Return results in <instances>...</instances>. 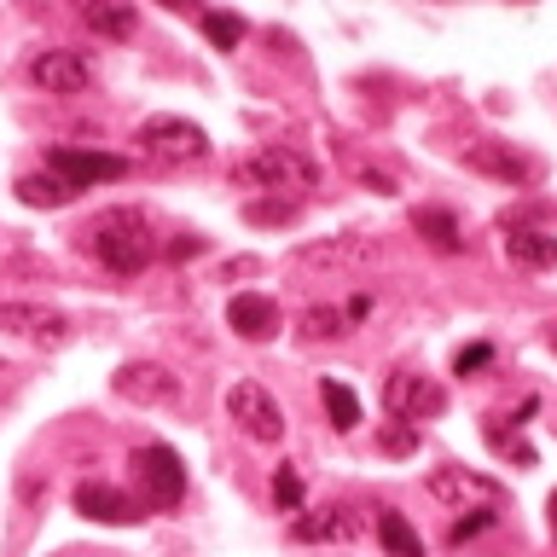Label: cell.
I'll return each mask as SVG.
<instances>
[{
    "instance_id": "6da1fadb",
    "label": "cell",
    "mask_w": 557,
    "mask_h": 557,
    "mask_svg": "<svg viewBox=\"0 0 557 557\" xmlns=\"http://www.w3.org/2000/svg\"><path fill=\"white\" fill-rule=\"evenodd\" d=\"M87 250H94L111 273H139L157 261V233L134 203H116V209H99V215L87 221Z\"/></svg>"
},
{
    "instance_id": "7a4b0ae2",
    "label": "cell",
    "mask_w": 557,
    "mask_h": 557,
    "mask_svg": "<svg viewBox=\"0 0 557 557\" xmlns=\"http://www.w3.org/2000/svg\"><path fill=\"white\" fill-rule=\"evenodd\" d=\"M233 181L256 186V191H302V186L320 181V169H313V157L296 151V146H256L233 163Z\"/></svg>"
},
{
    "instance_id": "3957f363",
    "label": "cell",
    "mask_w": 557,
    "mask_h": 557,
    "mask_svg": "<svg viewBox=\"0 0 557 557\" xmlns=\"http://www.w3.org/2000/svg\"><path fill=\"white\" fill-rule=\"evenodd\" d=\"M134 482H139V499L151 511H174L186 499V465L169 442H146L134 453Z\"/></svg>"
},
{
    "instance_id": "277c9868",
    "label": "cell",
    "mask_w": 557,
    "mask_h": 557,
    "mask_svg": "<svg viewBox=\"0 0 557 557\" xmlns=\"http://www.w3.org/2000/svg\"><path fill=\"white\" fill-rule=\"evenodd\" d=\"M226 418H233V424L250 435V442H261V447L285 442V407H278V400L261 389V383H250V377L226 389Z\"/></svg>"
},
{
    "instance_id": "5b68a950",
    "label": "cell",
    "mask_w": 557,
    "mask_h": 557,
    "mask_svg": "<svg viewBox=\"0 0 557 557\" xmlns=\"http://www.w3.org/2000/svg\"><path fill=\"white\" fill-rule=\"evenodd\" d=\"M139 151L157 157V163H203L209 134L186 116H146L139 122Z\"/></svg>"
},
{
    "instance_id": "8992f818",
    "label": "cell",
    "mask_w": 557,
    "mask_h": 557,
    "mask_svg": "<svg viewBox=\"0 0 557 557\" xmlns=\"http://www.w3.org/2000/svg\"><path fill=\"white\" fill-rule=\"evenodd\" d=\"M383 412H389L395 424H424V418L447 412V389L424 372H389L383 377Z\"/></svg>"
},
{
    "instance_id": "52a82bcc",
    "label": "cell",
    "mask_w": 557,
    "mask_h": 557,
    "mask_svg": "<svg viewBox=\"0 0 557 557\" xmlns=\"http://www.w3.org/2000/svg\"><path fill=\"white\" fill-rule=\"evenodd\" d=\"M29 82L52 99H76L94 87V59H87V52H70V47H47L29 59Z\"/></svg>"
},
{
    "instance_id": "ba28073f",
    "label": "cell",
    "mask_w": 557,
    "mask_h": 557,
    "mask_svg": "<svg viewBox=\"0 0 557 557\" xmlns=\"http://www.w3.org/2000/svg\"><path fill=\"white\" fill-rule=\"evenodd\" d=\"M430 494L442 499V505H470V511H476V505H499L505 499V487L494 482V476H476V470H465V465H435L430 470Z\"/></svg>"
},
{
    "instance_id": "9c48e42d",
    "label": "cell",
    "mask_w": 557,
    "mask_h": 557,
    "mask_svg": "<svg viewBox=\"0 0 557 557\" xmlns=\"http://www.w3.org/2000/svg\"><path fill=\"white\" fill-rule=\"evenodd\" d=\"M465 163L476 174H494V181H505V186H534V157H522L511 139H470Z\"/></svg>"
},
{
    "instance_id": "30bf717a",
    "label": "cell",
    "mask_w": 557,
    "mask_h": 557,
    "mask_svg": "<svg viewBox=\"0 0 557 557\" xmlns=\"http://www.w3.org/2000/svg\"><path fill=\"white\" fill-rule=\"evenodd\" d=\"M47 169H52V174H64L70 186H94V181H122V174H128V157H116V151L52 146V151H47Z\"/></svg>"
},
{
    "instance_id": "8fae6325",
    "label": "cell",
    "mask_w": 557,
    "mask_h": 557,
    "mask_svg": "<svg viewBox=\"0 0 557 557\" xmlns=\"http://www.w3.org/2000/svg\"><path fill=\"white\" fill-rule=\"evenodd\" d=\"M111 389L122 400H139V407H169V400L181 395V377H174L169 366H157V360H128Z\"/></svg>"
},
{
    "instance_id": "7c38bea8",
    "label": "cell",
    "mask_w": 557,
    "mask_h": 557,
    "mask_svg": "<svg viewBox=\"0 0 557 557\" xmlns=\"http://www.w3.org/2000/svg\"><path fill=\"white\" fill-rule=\"evenodd\" d=\"M76 511L87 517V522H111V529H128V522H139L146 511H139V499H128L122 487H111V482H76Z\"/></svg>"
},
{
    "instance_id": "4fadbf2b",
    "label": "cell",
    "mask_w": 557,
    "mask_h": 557,
    "mask_svg": "<svg viewBox=\"0 0 557 557\" xmlns=\"http://www.w3.org/2000/svg\"><path fill=\"white\" fill-rule=\"evenodd\" d=\"M226 325H233V337H244V343H268L278 331V302H268V296H256V290H238L233 302H226Z\"/></svg>"
},
{
    "instance_id": "5bb4252c",
    "label": "cell",
    "mask_w": 557,
    "mask_h": 557,
    "mask_svg": "<svg viewBox=\"0 0 557 557\" xmlns=\"http://www.w3.org/2000/svg\"><path fill=\"white\" fill-rule=\"evenodd\" d=\"M511 268H529V273H552L557 268V233H540V226H505L499 233Z\"/></svg>"
},
{
    "instance_id": "9a60e30c",
    "label": "cell",
    "mask_w": 557,
    "mask_h": 557,
    "mask_svg": "<svg viewBox=\"0 0 557 557\" xmlns=\"http://www.w3.org/2000/svg\"><path fill=\"white\" fill-rule=\"evenodd\" d=\"M76 17L99 35V41H134L139 35V12L128 0H76Z\"/></svg>"
},
{
    "instance_id": "2e32d148",
    "label": "cell",
    "mask_w": 557,
    "mask_h": 557,
    "mask_svg": "<svg viewBox=\"0 0 557 557\" xmlns=\"http://www.w3.org/2000/svg\"><path fill=\"white\" fill-rule=\"evenodd\" d=\"M0 325L24 331L29 343H47V348H59V343L70 337V320H64V313H52V308H29V302H7V308H0Z\"/></svg>"
},
{
    "instance_id": "e0dca14e",
    "label": "cell",
    "mask_w": 557,
    "mask_h": 557,
    "mask_svg": "<svg viewBox=\"0 0 557 557\" xmlns=\"http://www.w3.org/2000/svg\"><path fill=\"white\" fill-rule=\"evenodd\" d=\"M360 534V517L343 511V505H325V511H296L290 517V540H302V546H313V540H355Z\"/></svg>"
},
{
    "instance_id": "ac0fdd59",
    "label": "cell",
    "mask_w": 557,
    "mask_h": 557,
    "mask_svg": "<svg viewBox=\"0 0 557 557\" xmlns=\"http://www.w3.org/2000/svg\"><path fill=\"white\" fill-rule=\"evenodd\" d=\"M366 256H372V238L343 233V238H325V244H302V250H296V268H348V261H366Z\"/></svg>"
},
{
    "instance_id": "d6986e66",
    "label": "cell",
    "mask_w": 557,
    "mask_h": 557,
    "mask_svg": "<svg viewBox=\"0 0 557 557\" xmlns=\"http://www.w3.org/2000/svg\"><path fill=\"white\" fill-rule=\"evenodd\" d=\"M17 198L29 209H64V203L82 198V186H70L64 174H52V169H29L24 181H17Z\"/></svg>"
},
{
    "instance_id": "ffe728a7",
    "label": "cell",
    "mask_w": 557,
    "mask_h": 557,
    "mask_svg": "<svg viewBox=\"0 0 557 557\" xmlns=\"http://www.w3.org/2000/svg\"><path fill=\"white\" fill-rule=\"evenodd\" d=\"M412 226H418V233H424V244H435L442 256L465 250V233H459V221H453V209H412Z\"/></svg>"
},
{
    "instance_id": "44dd1931",
    "label": "cell",
    "mask_w": 557,
    "mask_h": 557,
    "mask_svg": "<svg viewBox=\"0 0 557 557\" xmlns=\"http://www.w3.org/2000/svg\"><path fill=\"white\" fill-rule=\"evenodd\" d=\"M377 540L389 557H424V540H418V529L400 511H377Z\"/></svg>"
},
{
    "instance_id": "7402d4cb",
    "label": "cell",
    "mask_w": 557,
    "mask_h": 557,
    "mask_svg": "<svg viewBox=\"0 0 557 557\" xmlns=\"http://www.w3.org/2000/svg\"><path fill=\"white\" fill-rule=\"evenodd\" d=\"M320 395H325V412H331V430H337V435H348V430L360 424V400H355V389H348V383L325 377Z\"/></svg>"
},
{
    "instance_id": "603a6c76",
    "label": "cell",
    "mask_w": 557,
    "mask_h": 557,
    "mask_svg": "<svg viewBox=\"0 0 557 557\" xmlns=\"http://www.w3.org/2000/svg\"><path fill=\"white\" fill-rule=\"evenodd\" d=\"M348 331H355V325H348L343 308H308V313H302V337H308V343H325V337L337 343V337H348Z\"/></svg>"
},
{
    "instance_id": "cb8c5ba5",
    "label": "cell",
    "mask_w": 557,
    "mask_h": 557,
    "mask_svg": "<svg viewBox=\"0 0 557 557\" xmlns=\"http://www.w3.org/2000/svg\"><path fill=\"white\" fill-rule=\"evenodd\" d=\"M203 35H209V47H221V52H233L244 35H250V24H244L238 12H203Z\"/></svg>"
},
{
    "instance_id": "d4e9b609",
    "label": "cell",
    "mask_w": 557,
    "mask_h": 557,
    "mask_svg": "<svg viewBox=\"0 0 557 557\" xmlns=\"http://www.w3.org/2000/svg\"><path fill=\"white\" fill-rule=\"evenodd\" d=\"M494 505H476V511H470V517H459V522H453V529H447V546H465V540H476L482 529H494Z\"/></svg>"
},
{
    "instance_id": "484cf974",
    "label": "cell",
    "mask_w": 557,
    "mask_h": 557,
    "mask_svg": "<svg viewBox=\"0 0 557 557\" xmlns=\"http://www.w3.org/2000/svg\"><path fill=\"white\" fill-rule=\"evenodd\" d=\"M273 505L278 511H302V476L290 465H278V476H273Z\"/></svg>"
},
{
    "instance_id": "4316f807",
    "label": "cell",
    "mask_w": 557,
    "mask_h": 557,
    "mask_svg": "<svg viewBox=\"0 0 557 557\" xmlns=\"http://www.w3.org/2000/svg\"><path fill=\"white\" fill-rule=\"evenodd\" d=\"M244 215H250L256 226H278V221H296V203L290 198H256Z\"/></svg>"
},
{
    "instance_id": "83f0119b",
    "label": "cell",
    "mask_w": 557,
    "mask_h": 557,
    "mask_svg": "<svg viewBox=\"0 0 557 557\" xmlns=\"http://www.w3.org/2000/svg\"><path fill=\"white\" fill-rule=\"evenodd\" d=\"M487 442H494L499 453H511V459H517V465H534V453H529V447H522V442H517V435H511V430H505V424H487Z\"/></svg>"
},
{
    "instance_id": "f1b7e54d",
    "label": "cell",
    "mask_w": 557,
    "mask_h": 557,
    "mask_svg": "<svg viewBox=\"0 0 557 557\" xmlns=\"http://www.w3.org/2000/svg\"><path fill=\"white\" fill-rule=\"evenodd\" d=\"M418 447V424H395L383 430V453H412Z\"/></svg>"
},
{
    "instance_id": "f546056e",
    "label": "cell",
    "mask_w": 557,
    "mask_h": 557,
    "mask_svg": "<svg viewBox=\"0 0 557 557\" xmlns=\"http://www.w3.org/2000/svg\"><path fill=\"white\" fill-rule=\"evenodd\" d=\"M487 360H494V348H487V343H470V348H459L453 372H476V366H487Z\"/></svg>"
},
{
    "instance_id": "4dcf8cb0",
    "label": "cell",
    "mask_w": 557,
    "mask_h": 557,
    "mask_svg": "<svg viewBox=\"0 0 557 557\" xmlns=\"http://www.w3.org/2000/svg\"><path fill=\"white\" fill-rule=\"evenodd\" d=\"M191 256H203V233H181L169 244V261H191Z\"/></svg>"
},
{
    "instance_id": "1f68e13d",
    "label": "cell",
    "mask_w": 557,
    "mask_h": 557,
    "mask_svg": "<svg viewBox=\"0 0 557 557\" xmlns=\"http://www.w3.org/2000/svg\"><path fill=\"white\" fill-rule=\"evenodd\" d=\"M343 313H348V325L366 320V313H372V296H366V290H360V296H348V308H343Z\"/></svg>"
},
{
    "instance_id": "d6a6232c",
    "label": "cell",
    "mask_w": 557,
    "mask_h": 557,
    "mask_svg": "<svg viewBox=\"0 0 557 557\" xmlns=\"http://www.w3.org/2000/svg\"><path fill=\"white\" fill-rule=\"evenodd\" d=\"M366 186H372V191H383V198L395 191V181H389V174H377V169H366Z\"/></svg>"
},
{
    "instance_id": "836d02e7",
    "label": "cell",
    "mask_w": 557,
    "mask_h": 557,
    "mask_svg": "<svg viewBox=\"0 0 557 557\" xmlns=\"http://www.w3.org/2000/svg\"><path fill=\"white\" fill-rule=\"evenodd\" d=\"M163 7H169V12H191L198 0H163Z\"/></svg>"
},
{
    "instance_id": "e575fe53",
    "label": "cell",
    "mask_w": 557,
    "mask_h": 557,
    "mask_svg": "<svg viewBox=\"0 0 557 557\" xmlns=\"http://www.w3.org/2000/svg\"><path fill=\"white\" fill-rule=\"evenodd\" d=\"M546 343H552V348H557V320H552V325H546Z\"/></svg>"
},
{
    "instance_id": "d590c367",
    "label": "cell",
    "mask_w": 557,
    "mask_h": 557,
    "mask_svg": "<svg viewBox=\"0 0 557 557\" xmlns=\"http://www.w3.org/2000/svg\"><path fill=\"white\" fill-rule=\"evenodd\" d=\"M552 522H557V494H552Z\"/></svg>"
}]
</instances>
